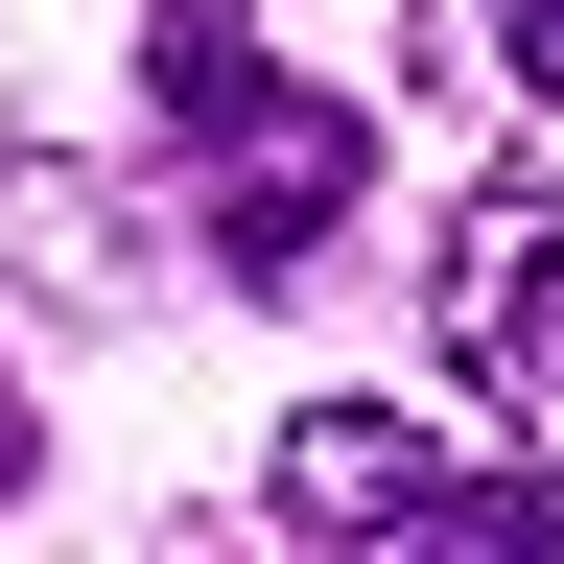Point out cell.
<instances>
[{
    "label": "cell",
    "mask_w": 564,
    "mask_h": 564,
    "mask_svg": "<svg viewBox=\"0 0 564 564\" xmlns=\"http://www.w3.org/2000/svg\"><path fill=\"white\" fill-rule=\"evenodd\" d=\"M282 518H329V541H400V518H447V541H564V470H447L423 423L306 400V423H282Z\"/></svg>",
    "instance_id": "cell-2"
},
{
    "label": "cell",
    "mask_w": 564,
    "mask_h": 564,
    "mask_svg": "<svg viewBox=\"0 0 564 564\" xmlns=\"http://www.w3.org/2000/svg\"><path fill=\"white\" fill-rule=\"evenodd\" d=\"M494 47H518V95L564 118V0H494Z\"/></svg>",
    "instance_id": "cell-4"
},
{
    "label": "cell",
    "mask_w": 564,
    "mask_h": 564,
    "mask_svg": "<svg viewBox=\"0 0 564 564\" xmlns=\"http://www.w3.org/2000/svg\"><path fill=\"white\" fill-rule=\"evenodd\" d=\"M447 352L564 447V188H494L470 236H447Z\"/></svg>",
    "instance_id": "cell-3"
},
{
    "label": "cell",
    "mask_w": 564,
    "mask_h": 564,
    "mask_svg": "<svg viewBox=\"0 0 564 564\" xmlns=\"http://www.w3.org/2000/svg\"><path fill=\"white\" fill-rule=\"evenodd\" d=\"M0 494H24V400H0Z\"/></svg>",
    "instance_id": "cell-5"
},
{
    "label": "cell",
    "mask_w": 564,
    "mask_h": 564,
    "mask_svg": "<svg viewBox=\"0 0 564 564\" xmlns=\"http://www.w3.org/2000/svg\"><path fill=\"white\" fill-rule=\"evenodd\" d=\"M188 188H212V259L236 282H306L329 236H352V188H377V95H212L188 118Z\"/></svg>",
    "instance_id": "cell-1"
}]
</instances>
